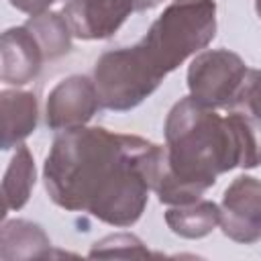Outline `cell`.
Masks as SVG:
<instances>
[{
	"label": "cell",
	"instance_id": "cell-1",
	"mask_svg": "<svg viewBox=\"0 0 261 261\" xmlns=\"http://www.w3.org/2000/svg\"><path fill=\"white\" fill-rule=\"evenodd\" d=\"M153 143L106 128H69L53 141L45 161V188L67 210L128 226L147 204L149 184L143 159Z\"/></svg>",
	"mask_w": 261,
	"mask_h": 261
},
{
	"label": "cell",
	"instance_id": "cell-2",
	"mask_svg": "<svg viewBox=\"0 0 261 261\" xmlns=\"http://www.w3.org/2000/svg\"><path fill=\"white\" fill-rule=\"evenodd\" d=\"M214 14L216 4L212 0H173L139 45L157 69L167 75L214 39Z\"/></svg>",
	"mask_w": 261,
	"mask_h": 261
},
{
	"label": "cell",
	"instance_id": "cell-3",
	"mask_svg": "<svg viewBox=\"0 0 261 261\" xmlns=\"http://www.w3.org/2000/svg\"><path fill=\"white\" fill-rule=\"evenodd\" d=\"M165 75L147 57L143 47H124L104 53L94 71L100 104L110 110H128L143 102Z\"/></svg>",
	"mask_w": 261,
	"mask_h": 261
},
{
	"label": "cell",
	"instance_id": "cell-4",
	"mask_svg": "<svg viewBox=\"0 0 261 261\" xmlns=\"http://www.w3.org/2000/svg\"><path fill=\"white\" fill-rule=\"evenodd\" d=\"M249 69L245 61L226 49L206 51L198 55L188 71L190 96L208 108L230 106L243 102Z\"/></svg>",
	"mask_w": 261,
	"mask_h": 261
},
{
	"label": "cell",
	"instance_id": "cell-5",
	"mask_svg": "<svg viewBox=\"0 0 261 261\" xmlns=\"http://www.w3.org/2000/svg\"><path fill=\"white\" fill-rule=\"evenodd\" d=\"M155 4L159 0H69L63 14L73 37L106 39L118 31L130 12Z\"/></svg>",
	"mask_w": 261,
	"mask_h": 261
},
{
	"label": "cell",
	"instance_id": "cell-6",
	"mask_svg": "<svg viewBox=\"0 0 261 261\" xmlns=\"http://www.w3.org/2000/svg\"><path fill=\"white\" fill-rule=\"evenodd\" d=\"M220 224L232 241L255 243L261 239V181L241 175L226 188L220 206Z\"/></svg>",
	"mask_w": 261,
	"mask_h": 261
},
{
	"label": "cell",
	"instance_id": "cell-7",
	"mask_svg": "<svg viewBox=\"0 0 261 261\" xmlns=\"http://www.w3.org/2000/svg\"><path fill=\"white\" fill-rule=\"evenodd\" d=\"M100 106L96 84L84 75L59 82L47 100V124L55 130L84 126Z\"/></svg>",
	"mask_w": 261,
	"mask_h": 261
},
{
	"label": "cell",
	"instance_id": "cell-8",
	"mask_svg": "<svg viewBox=\"0 0 261 261\" xmlns=\"http://www.w3.org/2000/svg\"><path fill=\"white\" fill-rule=\"evenodd\" d=\"M43 57V49L27 24L8 29L2 35V80L6 84L31 82L39 73Z\"/></svg>",
	"mask_w": 261,
	"mask_h": 261
},
{
	"label": "cell",
	"instance_id": "cell-9",
	"mask_svg": "<svg viewBox=\"0 0 261 261\" xmlns=\"http://www.w3.org/2000/svg\"><path fill=\"white\" fill-rule=\"evenodd\" d=\"M37 100L31 92L6 90L2 92V149L18 145L35 130Z\"/></svg>",
	"mask_w": 261,
	"mask_h": 261
},
{
	"label": "cell",
	"instance_id": "cell-10",
	"mask_svg": "<svg viewBox=\"0 0 261 261\" xmlns=\"http://www.w3.org/2000/svg\"><path fill=\"white\" fill-rule=\"evenodd\" d=\"M33 186H35V161L24 145H16V153L10 159V165L2 181L4 214L8 210L22 208L31 196Z\"/></svg>",
	"mask_w": 261,
	"mask_h": 261
},
{
	"label": "cell",
	"instance_id": "cell-11",
	"mask_svg": "<svg viewBox=\"0 0 261 261\" xmlns=\"http://www.w3.org/2000/svg\"><path fill=\"white\" fill-rule=\"evenodd\" d=\"M169 228L186 239H198L208 234L216 224H220V208L214 202H192L173 208L165 214Z\"/></svg>",
	"mask_w": 261,
	"mask_h": 261
},
{
	"label": "cell",
	"instance_id": "cell-12",
	"mask_svg": "<svg viewBox=\"0 0 261 261\" xmlns=\"http://www.w3.org/2000/svg\"><path fill=\"white\" fill-rule=\"evenodd\" d=\"M27 29L35 35L45 57L53 59L57 55L67 53L71 29H69L65 16L55 14V12H43V14L33 16L27 22Z\"/></svg>",
	"mask_w": 261,
	"mask_h": 261
},
{
	"label": "cell",
	"instance_id": "cell-13",
	"mask_svg": "<svg viewBox=\"0 0 261 261\" xmlns=\"http://www.w3.org/2000/svg\"><path fill=\"white\" fill-rule=\"evenodd\" d=\"M10 245H20V249H27V257H41L43 253L35 249V245L41 247H49V239L43 234L41 226L27 222V220H12L6 222L2 228V247H10ZM16 253V257H20V251Z\"/></svg>",
	"mask_w": 261,
	"mask_h": 261
},
{
	"label": "cell",
	"instance_id": "cell-14",
	"mask_svg": "<svg viewBox=\"0 0 261 261\" xmlns=\"http://www.w3.org/2000/svg\"><path fill=\"white\" fill-rule=\"evenodd\" d=\"M243 100L251 108L253 116L261 120V71H249V80L245 86Z\"/></svg>",
	"mask_w": 261,
	"mask_h": 261
},
{
	"label": "cell",
	"instance_id": "cell-15",
	"mask_svg": "<svg viewBox=\"0 0 261 261\" xmlns=\"http://www.w3.org/2000/svg\"><path fill=\"white\" fill-rule=\"evenodd\" d=\"M55 0H10V4L31 16H37V14H43L47 10V6H51Z\"/></svg>",
	"mask_w": 261,
	"mask_h": 261
}]
</instances>
